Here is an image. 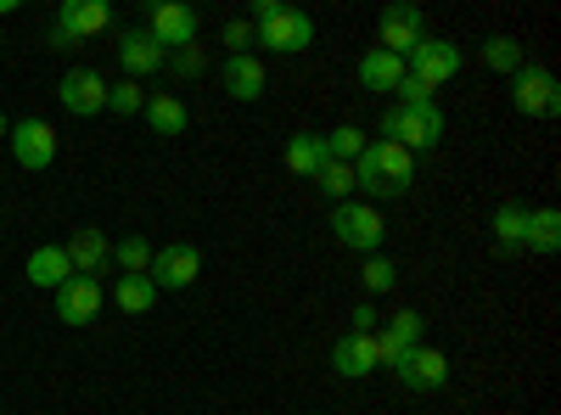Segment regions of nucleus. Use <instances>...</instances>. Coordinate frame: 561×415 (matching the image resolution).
<instances>
[{
  "label": "nucleus",
  "mask_w": 561,
  "mask_h": 415,
  "mask_svg": "<svg viewBox=\"0 0 561 415\" xmlns=\"http://www.w3.org/2000/svg\"><path fill=\"white\" fill-rule=\"evenodd\" d=\"M483 62H489L494 73H505V79H511V73H517V68L528 62V51H523V45L511 39V34H494V39H483Z\"/></svg>",
  "instance_id": "27"
},
{
  "label": "nucleus",
  "mask_w": 561,
  "mask_h": 415,
  "mask_svg": "<svg viewBox=\"0 0 561 415\" xmlns=\"http://www.w3.org/2000/svg\"><path fill=\"white\" fill-rule=\"evenodd\" d=\"M152 242L147 237H124V242H113V264L124 269V275H147V264H152Z\"/></svg>",
  "instance_id": "28"
},
{
  "label": "nucleus",
  "mask_w": 561,
  "mask_h": 415,
  "mask_svg": "<svg viewBox=\"0 0 561 415\" xmlns=\"http://www.w3.org/2000/svg\"><path fill=\"white\" fill-rule=\"evenodd\" d=\"M377 365H382V359H377V337L348 332V337H337V343H332V371H337V377H348V382L370 377Z\"/></svg>",
  "instance_id": "18"
},
{
  "label": "nucleus",
  "mask_w": 561,
  "mask_h": 415,
  "mask_svg": "<svg viewBox=\"0 0 561 415\" xmlns=\"http://www.w3.org/2000/svg\"><path fill=\"white\" fill-rule=\"evenodd\" d=\"M388 371L410 388V393H438L444 382H449V354L444 348H427V343H415V348H404Z\"/></svg>",
  "instance_id": "5"
},
{
  "label": "nucleus",
  "mask_w": 561,
  "mask_h": 415,
  "mask_svg": "<svg viewBox=\"0 0 561 415\" xmlns=\"http://www.w3.org/2000/svg\"><path fill=\"white\" fill-rule=\"evenodd\" d=\"M399 79H404V57L382 51V45H370V51L359 57V84L365 90H399Z\"/></svg>",
  "instance_id": "23"
},
{
  "label": "nucleus",
  "mask_w": 561,
  "mask_h": 415,
  "mask_svg": "<svg viewBox=\"0 0 561 415\" xmlns=\"http://www.w3.org/2000/svg\"><path fill=\"white\" fill-rule=\"evenodd\" d=\"M421 337H427V314H415V309H399L393 320H388V326L377 332V359L382 365H393L404 348H415Z\"/></svg>",
  "instance_id": "17"
},
{
  "label": "nucleus",
  "mask_w": 561,
  "mask_h": 415,
  "mask_svg": "<svg viewBox=\"0 0 561 415\" xmlns=\"http://www.w3.org/2000/svg\"><path fill=\"white\" fill-rule=\"evenodd\" d=\"M410 180H415V158L393 141H365V152L354 158V192L365 197H404L410 192Z\"/></svg>",
  "instance_id": "1"
},
{
  "label": "nucleus",
  "mask_w": 561,
  "mask_h": 415,
  "mask_svg": "<svg viewBox=\"0 0 561 415\" xmlns=\"http://www.w3.org/2000/svg\"><path fill=\"white\" fill-rule=\"evenodd\" d=\"M203 28V18L192 7H180V0H158V7L147 12V34L163 45V51H180V45H192Z\"/></svg>",
  "instance_id": "9"
},
{
  "label": "nucleus",
  "mask_w": 561,
  "mask_h": 415,
  "mask_svg": "<svg viewBox=\"0 0 561 415\" xmlns=\"http://www.w3.org/2000/svg\"><path fill=\"white\" fill-rule=\"evenodd\" d=\"M354 332H359V337H377V332H382L377 303H359V309H354Z\"/></svg>",
  "instance_id": "36"
},
{
  "label": "nucleus",
  "mask_w": 561,
  "mask_h": 415,
  "mask_svg": "<svg viewBox=\"0 0 561 415\" xmlns=\"http://www.w3.org/2000/svg\"><path fill=\"white\" fill-rule=\"evenodd\" d=\"M314 186L332 197V203H354V163H325L314 174Z\"/></svg>",
  "instance_id": "29"
},
{
  "label": "nucleus",
  "mask_w": 561,
  "mask_h": 415,
  "mask_svg": "<svg viewBox=\"0 0 561 415\" xmlns=\"http://www.w3.org/2000/svg\"><path fill=\"white\" fill-rule=\"evenodd\" d=\"M7 135H12V124H7V113H0V141H7Z\"/></svg>",
  "instance_id": "37"
},
{
  "label": "nucleus",
  "mask_w": 561,
  "mask_h": 415,
  "mask_svg": "<svg viewBox=\"0 0 561 415\" xmlns=\"http://www.w3.org/2000/svg\"><path fill=\"white\" fill-rule=\"evenodd\" d=\"M325 163H332V158H325V141H320V135H293V141H287V169L298 174V180H314Z\"/></svg>",
  "instance_id": "24"
},
{
  "label": "nucleus",
  "mask_w": 561,
  "mask_h": 415,
  "mask_svg": "<svg viewBox=\"0 0 561 415\" xmlns=\"http://www.w3.org/2000/svg\"><path fill=\"white\" fill-rule=\"evenodd\" d=\"M62 253H68L73 275H90V281H96V269H107V264H113V242L102 237L96 224H84V230H73V237L62 242Z\"/></svg>",
  "instance_id": "16"
},
{
  "label": "nucleus",
  "mask_w": 561,
  "mask_h": 415,
  "mask_svg": "<svg viewBox=\"0 0 561 415\" xmlns=\"http://www.w3.org/2000/svg\"><path fill=\"white\" fill-rule=\"evenodd\" d=\"M62 107L73 113V118H96L102 107H107V79L96 73V68H73L68 79H62Z\"/></svg>",
  "instance_id": "13"
},
{
  "label": "nucleus",
  "mask_w": 561,
  "mask_h": 415,
  "mask_svg": "<svg viewBox=\"0 0 561 415\" xmlns=\"http://www.w3.org/2000/svg\"><path fill=\"white\" fill-rule=\"evenodd\" d=\"M57 28H62L73 45L90 39V34H107V28H113V7H107V0H62Z\"/></svg>",
  "instance_id": "15"
},
{
  "label": "nucleus",
  "mask_w": 561,
  "mask_h": 415,
  "mask_svg": "<svg viewBox=\"0 0 561 415\" xmlns=\"http://www.w3.org/2000/svg\"><path fill=\"white\" fill-rule=\"evenodd\" d=\"M460 62H466V57H460V45H455V39H444V34L433 39V34H427V39H421L415 51L404 57V73H415L421 84H433V90H438V84H449V79L460 73Z\"/></svg>",
  "instance_id": "6"
},
{
  "label": "nucleus",
  "mask_w": 561,
  "mask_h": 415,
  "mask_svg": "<svg viewBox=\"0 0 561 415\" xmlns=\"http://www.w3.org/2000/svg\"><path fill=\"white\" fill-rule=\"evenodd\" d=\"M219 79H225V90H230L237 102H259L264 84H270V73H264V62H259L253 51H248V57H225Z\"/></svg>",
  "instance_id": "19"
},
{
  "label": "nucleus",
  "mask_w": 561,
  "mask_h": 415,
  "mask_svg": "<svg viewBox=\"0 0 561 415\" xmlns=\"http://www.w3.org/2000/svg\"><path fill=\"white\" fill-rule=\"evenodd\" d=\"M259 45H264V51H275V57H298V51H309V45H314V18L298 12V7H280L259 28Z\"/></svg>",
  "instance_id": "8"
},
{
  "label": "nucleus",
  "mask_w": 561,
  "mask_h": 415,
  "mask_svg": "<svg viewBox=\"0 0 561 415\" xmlns=\"http://www.w3.org/2000/svg\"><path fill=\"white\" fill-rule=\"evenodd\" d=\"M140 118H147L152 135H185V124H192V113H185L180 96H169V90H152L147 107H140Z\"/></svg>",
  "instance_id": "20"
},
{
  "label": "nucleus",
  "mask_w": 561,
  "mask_h": 415,
  "mask_svg": "<svg viewBox=\"0 0 561 415\" xmlns=\"http://www.w3.org/2000/svg\"><path fill=\"white\" fill-rule=\"evenodd\" d=\"M377 39H382V51L410 57L415 45L427 39V12H421V7H388V12L377 18Z\"/></svg>",
  "instance_id": "11"
},
{
  "label": "nucleus",
  "mask_w": 561,
  "mask_h": 415,
  "mask_svg": "<svg viewBox=\"0 0 561 415\" xmlns=\"http://www.w3.org/2000/svg\"><path fill=\"white\" fill-rule=\"evenodd\" d=\"M102 281H90V275H68L57 287V320L62 326H90V320L102 314Z\"/></svg>",
  "instance_id": "12"
},
{
  "label": "nucleus",
  "mask_w": 561,
  "mask_h": 415,
  "mask_svg": "<svg viewBox=\"0 0 561 415\" xmlns=\"http://www.w3.org/2000/svg\"><path fill=\"white\" fill-rule=\"evenodd\" d=\"M427 102H433V84H421L415 73H404L399 90H393V107H427Z\"/></svg>",
  "instance_id": "34"
},
{
  "label": "nucleus",
  "mask_w": 561,
  "mask_h": 415,
  "mask_svg": "<svg viewBox=\"0 0 561 415\" xmlns=\"http://www.w3.org/2000/svg\"><path fill=\"white\" fill-rule=\"evenodd\" d=\"M561 247V214L556 208H534L528 214V237H523V253H539V258H550Z\"/></svg>",
  "instance_id": "25"
},
{
  "label": "nucleus",
  "mask_w": 561,
  "mask_h": 415,
  "mask_svg": "<svg viewBox=\"0 0 561 415\" xmlns=\"http://www.w3.org/2000/svg\"><path fill=\"white\" fill-rule=\"evenodd\" d=\"M118 62H124V73L140 84V79H152V73L169 62V51H163L147 28H124V34H118Z\"/></svg>",
  "instance_id": "14"
},
{
  "label": "nucleus",
  "mask_w": 561,
  "mask_h": 415,
  "mask_svg": "<svg viewBox=\"0 0 561 415\" xmlns=\"http://www.w3.org/2000/svg\"><path fill=\"white\" fill-rule=\"evenodd\" d=\"M332 237L348 247V253H382V237H388V224H382V214L370 208V203H337L332 208Z\"/></svg>",
  "instance_id": "3"
},
{
  "label": "nucleus",
  "mask_w": 561,
  "mask_h": 415,
  "mask_svg": "<svg viewBox=\"0 0 561 415\" xmlns=\"http://www.w3.org/2000/svg\"><path fill=\"white\" fill-rule=\"evenodd\" d=\"M444 129L449 124H444V107L438 102H427V107H388L377 141H393V147H404L415 158V152H433L444 141Z\"/></svg>",
  "instance_id": "2"
},
{
  "label": "nucleus",
  "mask_w": 561,
  "mask_h": 415,
  "mask_svg": "<svg viewBox=\"0 0 561 415\" xmlns=\"http://www.w3.org/2000/svg\"><path fill=\"white\" fill-rule=\"evenodd\" d=\"M140 107H147V90H140L135 79H118V84H107V113H118V118H135Z\"/></svg>",
  "instance_id": "31"
},
{
  "label": "nucleus",
  "mask_w": 561,
  "mask_h": 415,
  "mask_svg": "<svg viewBox=\"0 0 561 415\" xmlns=\"http://www.w3.org/2000/svg\"><path fill=\"white\" fill-rule=\"evenodd\" d=\"M169 68H174L180 79H197L208 62H203V51H197V45H180V51H169Z\"/></svg>",
  "instance_id": "35"
},
{
  "label": "nucleus",
  "mask_w": 561,
  "mask_h": 415,
  "mask_svg": "<svg viewBox=\"0 0 561 415\" xmlns=\"http://www.w3.org/2000/svg\"><path fill=\"white\" fill-rule=\"evenodd\" d=\"M147 275H152V287H158V292H185V287H192L197 275H203V253H197L192 242H169V247L152 253Z\"/></svg>",
  "instance_id": "7"
},
{
  "label": "nucleus",
  "mask_w": 561,
  "mask_h": 415,
  "mask_svg": "<svg viewBox=\"0 0 561 415\" xmlns=\"http://www.w3.org/2000/svg\"><path fill=\"white\" fill-rule=\"evenodd\" d=\"M528 203H500L494 208V247L505 253V258H517L523 253V237H528Z\"/></svg>",
  "instance_id": "21"
},
{
  "label": "nucleus",
  "mask_w": 561,
  "mask_h": 415,
  "mask_svg": "<svg viewBox=\"0 0 561 415\" xmlns=\"http://www.w3.org/2000/svg\"><path fill=\"white\" fill-rule=\"evenodd\" d=\"M7 141H12V158H18L23 169H34V174L57 163V129L45 124V118H23V124H12Z\"/></svg>",
  "instance_id": "10"
},
{
  "label": "nucleus",
  "mask_w": 561,
  "mask_h": 415,
  "mask_svg": "<svg viewBox=\"0 0 561 415\" xmlns=\"http://www.w3.org/2000/svg\"><path fill=\"white\" fill-rule=\"evenodd\" d=\"M359 281H365V292H393V281H399V269H393V258H382V253H370V258H365V269H359Z\"/></svg>",
  "instance_id": "32"
},
{
  "label": "nucleus",
  "mask_w": 561,
  "mask_h": 415,
  "mask_svg": "<svg viewBox=\"0 0 561 415\" xmlns=\"http://www.w3.org/2000/svg\"><path fill=\"white\" fill-rule=\"evenodd\" d=\"M68 275H73V264H68L62 242H45V247H34V253H28V281H34V287L57 292V287L68 281Z\"/></svg>",
  "instance_id": "22"
},
{
  "label": "nucleus",
  "mask_w": 561,
  "mask_h": 415,
  "mask_svg": "<svg viewBox=\"0 0 561 415\" xmlns=\"http://www.w3.org/2000/svg\"><path fill=\"white\" fill-rule=\"evenodd\" d=\"M320 141H325V158H332V163H354V158L365 152V129L343 124V129H332V135H320Z\"/></svg>",
  "instance_id": "30"
},
{
  "label": "nucleus",
  "mask_w": 561,
  "mask_h": 415,
  "mask_svg": "<svg viewBox=\"0 0 561 415\" xmlns=\"http://www.w3.org/2000/svg\"><path fill=\"white\" fill-rule=\"evenodd\" d=\"M219 45H230V57H248L253 45H259V28H253L248 18H237V23H225V28H219Z\"/></svg>",
  "instance_id": "33"
},
{
  "label": "nucleus",
  "mask_w": 561,
  "mask_h": 415,
  "mask_svg": "<svg viewBox=\"0 0 561 415\" xmlns=\"http://www.w3.org/2000/svg\"><path fill=\"white\" fill-rule=\"evenodd\" d=\"M113 303L124 314H147L158 303V287H152V275H118V287H113Z\"/></svg>",
  "instance_id": "26"
},
{
  "label": "nucleus",
  "mask_w": 561,
  "mask_h": 415,
  "mask_svg": "<svg viewBox=\"0 0 561 415\" xmlns=\"http://www.w3.org/2000/svg\"><path fill=\"white\" fill-rule=\"evenodd\" d=\"M511 107L523 118H556L561 113V90H556V73L539 68V62H523L511 73Z\"/></svg>",
  "instance_id": "4"
}]
</instances>
